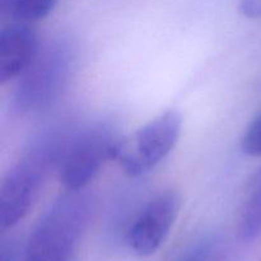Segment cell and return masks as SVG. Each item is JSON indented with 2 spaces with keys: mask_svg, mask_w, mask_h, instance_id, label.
<instances>
[{
  "mask_svg": "<svg viewBox=\"0 0 261 261\" xmlns=\"http://www.w3.org/2000/svg\"><path fill=\"white\" fill-rule=\"evenodd\" d=\"M58 3L59 0H0V7L10 22L32 24L47 17Z\"/></svg>",
  "mask_w": 261,
  "mask_h": 261,
  "instance_id": "obj_9",
  "label": "cell"
},
{
  "mask_svg": "<svg viewBox=\"0 0 261 261\" xmlns=\"http://www.w3.org/2000/svg\"><path fill=\"white\" fill-rule=\"evenodd\" d=\"M224 245L218 237L205 236L191 242L172 261H224Z\"/></svg>",
  "mask_w": 261,
  "mask_h": 261,
  "instance_id": "obj_10",
  "label": "cell"
},
{
  "mask_svg": "<svg viewBox=\"0 0 261 261\" xmlns=\"http://www.w3.org/2000/svg\"><path fill=\"white\" fill-rule=\"evenodd\" d=\"M237 229L242 241L254 242L261 239V171L250 182L245 194Z\"/></svg>",
  "mask_w": 261,
  "mask_h": 261,
  "instance_id": "obj_8",
  "label": "cell"
},
{
  "mask_svg": "<svg viewBox=\"0 0 261 261\" xmlns=\"http://www.w3.org/2000/svg\"><path fill=\"white\" fill-rule=\"evenodd\" d=\"M0 261H15V254L12 246L3 245L2 254H0Z\"/></svg>",
  "mask_w": 261,
  "mask_h": 261,
  "instance_id": "obj_13",
  "label": "cell"
},
{
  "mask_svg": "<svg viewBox=\"0 0 261 261\" xmlns=\"http://www.w3.org/2000/svg\"><path fill=\"white\" fill-rule=\"evenodd\" d=\"M122 138L107 125H93L65 139L56 173L65 191H81L105 166L117 161Z\"/></svg>",
  "mask_w": 261,
  "mask_h": 261,
  "instance_id": "obj_3",
  "label": "cell"
},
{
  "mask_svg": "<svg viewBox=\"0 0 261 261\" xmlns=\"http://www.w3.org/2000/svg\"><path fill=\"white\" fill-rule=\"evenodd\" d=\"M241 149L249 157H261V110L245 129L241 138Z\"/></svg>",
  "mask_w": 261,
  "mask_h": 261,
  "instance_id": "obj_11",
  "label": "cell"
},
{
  "mask_svg": "<svg viewBox=\"0 0 261 261\" xmlns=\"http://www.w3.org/2000/svg\"><path fill=\"white\" fill-rule=\"evenodd\" d=\"M182 117L177 110H167L122 139L117 162L129 177H139L157 167L177 144Z\"/></svg>",
  "mask_w": 261,
  "mask_h": 261,
  "instance_id": "obj_5",
  "label": "cell"
},
{
  "mask_svg": "<svg viewBox=\"0 0 261 261\" xmlns=\"http://www.w3.org/2000/svg\"><path fill=\"white\" fill-rule=\"evenodd\" d=\"M75 54L68 41L41 46L37 58L19 76L14 101L23 112L38 111L53 103L69 83Z\"/></svg>",
  "mask_w": 261,
  "mask_h": 261,
  "instance_id": "obj_4",
  "label": "cell"
},
{
  "mask_svg": "<svg viewBox=\"0 0 261 261\" xmlns=\"http://www.w3.org/2000/svg\"><path fill=\"white\" fill-rule=\"evenodd\" d=\"M64 142L50 138L33 145L4 175L0 185V222L3 229L19 223L32 211L48 172L56 170Z\"/></svg>",
  "mask_w": 261,
  "mask_h": 261,
  "instance_id": "obj_2",
  "label": "cell"
},
{
  "mask_svg": "<svg viewBox=\"0 0 261 261\" xmlns=\"http://www.w3.org/2000/svg\"><path fill=\"white\" fill-rule=\"evenodd\" d=\"M181 209V195L167 189L153 196L127 229L130 250L140 257L152 256L167 240Z\"/></svg>",
  "mask_w": 261,
  "mask_h": 261,
  "instance_id": "obj_6",
  "label": "cell"
},
{
  "mask_svg": "<svg viewBox=\"0 0 261 261\" xmlns=\"http://www.w3.org/2000/svg\"><path fill=\"white\" fill-rule=\"evenodd\" d=\"M92 214L89 196L66 191L33 227L24 250L25 261H69L78 247Z\"/></svg>",
  "mask_w": 261,
  "mask_h": 261,
  "instance_id": "obj_1",
  "label": "cell"
},
{
  "mask_svg": "<svg viewBox=\"0 0 261 261\" xmlns=\"http://www.w3.org/2000/svg\"><path fill=\"white\" fill-rule=\"evenodd\" d=\"M41 42L30 23L10 22L0 31V82L18 79L37 58Z\"/></svg>",
  "mask_w": 261,
  "mask_h": 261,
  "instance_id": "obj_7",
  "label": "cell"
},
{
  "mask_svg": "<svg viewBox=\"0 0 261 261\" xmlns=\"http://www.w3.org/2000/svg\"><path fill=\"white\" fill-rule=\"evenodd\" d=\"M239 13L249 19H261V0H239Z\"/></svg>",
  "mask_w": 261,
  "mask_h": 261,
  "instance_id": "obj_12",
  "label": "cell"
}]
</instances>
